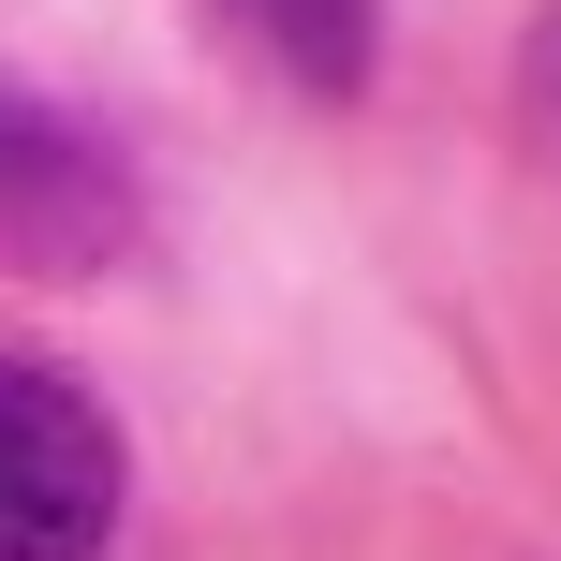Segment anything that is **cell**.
<instances>
[{
  "instance_id": "2",
  "label": "cell",
  "mask_w": 561,
  "mask_h": 561,
  "mask_svg": "<svg viewBox=\"0 0 561 561\" xmlns=\"http://www.w3.org/2000/svg\"><path fill=\"white\" fill-rule=\"evenodd\" d=\"M118 428L89 385L0 355V561H104L118 547Z\"/></svg>"
},
{
  "instance_id": "3",
  "label": "cell",
  "mask_w": 561,
  "mask_h": 561,
  "mask_svg": "<svg viewBox=\"0 0 561 561\" xmlns=\"http://www.w3.org/2000/svg\"><path fill=\"white\" fill-rule=\"evenodd\" d=\"M207 15H222L296 104H355L369 59H385V0H207Z\"/></svg>"
},
{
  "instance_id": "1",
  "label": "cell",
  "mask_w": 561,
  "mask_h": 561,
  "mask_svg": "<svg viewBox=\"0 0 561 561\" xmlns=\"http://www.w3.org/2000/svg\"><path fill=\"white\" fill-rule=\"evenodd\" d=\"M134 252V163L75 104L0 75V266L15 280H104Z\"/></svg>"
}]
</instances>
